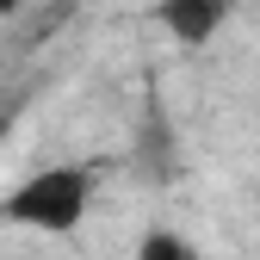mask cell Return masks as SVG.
<instances>
[{
	"instance_id": "cell-3",
	"label": "cell",
	"mask_w": 260,
	"mask_h": 260,
	"mask_svg": "<svg viewBox=\"0 0 260 260\" xmlns=\"http://www.w3.org/2000/svg\"><path fill=\"white\" fill-rule=\"evenodd\" d=\"M130 260H199V248H192L180 230H168V223H149V230L137 236V254Z\"/></svg>"
},
{
	"instance_id": "cell-1",
	"label": "cell",
	"mask_w": 260,
	"mask_h": 260,
	"mask_svg": "<svg viewBox=\"0 0 260 260\" xmlns=\"http://www.w3.org/2000/svg\"><path fill=\"white\" fill-rule=\"evenodd\" d=\"M93 192H100L93 168H81V161H56V168L25 174L7 199H0V217L19 223V230H38V236H75L81 217L93 211Z\"/></svg>"
},
{
	"instance_id": "cell-4",
	"label": "cell",
	"mask_w": 260,
	"mask_h": 260,
	"mask_svg": "<svg viewBox=\"0 0 260 260\" xmlns=\"http://www.w3.org/2000/svg\"><path fill=\"white\" fill-rule=\"evenodd\" d=\"M7 137H13V118H7V112H0V149H7Z\"/></svg>"
},
{
	"instance_id": "cell-2",
	"label": "cell",
	"mask_w": 260,
	"mask_h": 260,
	"mask_svg": "<svg viewBox=\"0 0 260 260\" xmlns=\"http://www.w3.org/2000/svg\"><path fill=\"white\" fill-rule=\"evenodd\" d=\"M223 19H230V0H155V25L186 50L211 44L223 31Z\"/></svg>"
}]
</instances>
